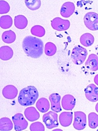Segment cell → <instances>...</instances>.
I'll return each mask as SVG.
<instances>
[{"label": "cell", "instance_id": "cell-1", "mask_svg": "<svg viewBox=\"0 0 98 131\" xmlns=\"http://www.w3.org/2000/svg\"><path fill=\"white\" fill-rule=\"evenodd\" d=\"M43 42L37 37L28 36L22 42V47L26 54L34 59L40 58L43 52Z\"/></svg>", "mask_w": 98, "mask_h": 131}, {"label": "cell", "instance_id": "cell-2", "mask_svg": "<svg viewBox=\"0 0 98 131\" xmlns=\"http://www.w3.org/2000/svg\"><path fill=\"white\" fill-rule=\"evenodd\" d=\"M38 96V92L36 87L33 86H29L20 91L18 100L22 106H31L35 103Z\"/></svg>", "mask_w": 98, "mask_h": 131}, {"label": "cell", "instance_id": "cell-3", "mask_svg": "<svg viewBox=\"0 0 98 131\" xmlns=\"http://www.w3.org/2000/svg\"><path fill=\"white\" fill-rule=\"evenodd\" d=\"M87 55V50L82 46L78 45L72 49L71 57L75 64L80 65L84 63Z\"/></svg>", "mask_w": 98, "mask_h": 131}, {"label": "cell", "instance_id": "cell-4", "mask_svg": "<svg viewBox=\"0 0 98 131\" xmlns=\"http://www.w3.org/2000/svg\"><path fill=\"white\" fill-rule=\"evenodd\" d=\"M84 23L85 26L90 30H98V14L95 12H90L86 13L84 16Z\"/></svg>", "mask_w": 98, "mask_h": 131}, {"label": "cell", "instance_id": "cell-5", "mask_svg": "<svg viewBox=\"0 0 98 131\" xmlns=\"http://www.w3.org/2000/svg\"><path fill=\"white\" fill-rule=\"evenodd\" d=\"M43 121L48 129H52L58 126V115L54 112L50 111L43 116Z\"/></svg>", "mask_w": 98, "mask_h": 131}, {"label": "cell", "instance_id": "cell-6", "mask_svg": "<svg viewBox=\"0 0 98 131\" xmlns=\"http://www.w3.org/2000/svg\"><path fill=\"white\" fill-rule=\"evenodd\" d=\"M73 126L77 130H82L87 125L86 115L82 112H75Z\"/></svg>", "mask_w": 98, "mask_h": 131}, {"label": "cell", "instance_id": "cell-7", "mask_svg": "<svg viewBox=\"0 0 98 131\" xmlns=\"http://www.w3.org/2000/svg\"><path fill=\"white\" fill-rule=\"evenodd\" d=\"M52 27L57 31H65L70 27V23L69 20H65L59 17L54 18L51 23Z\"/></svg>", "mask_w": 98, "mask_h": 131}, {"label": "cell", "instance_id": "cell-8", "mask_svg": "<svg viewBox=\"0 0 98 131\" xmlns=\"http://www.w3.org/2000/svg\"><path fill=\"white\" fill-rule=\"evenodd\" d=\"M15 131H21L25 130L28 127V122L24 117L23 115L18 113L12 117Z\"/></svg>", "mask_w": 98, "mask_h": 131}, {"label": "cell", "instance_id": "cell-9", "mask_svg": "<svg viewBox=\"0 0 98 131\" xmlns=\"http://www.w3.org/2000/svg\"><path fill=\"white\" fill-rule=\"evenodd\" d=\"M85 96L91 102L98 101V87L94 84L89 85L84 89Z\"/></svg>", "mask_w": 98, "mask_h": 131}, {"label": "cell", "instance_id": "cell-10", "mask_svg": "<svg viewBox=\"0 0 98 131\" xmlns=\"http://www.w3.org/2000/svg\"><path fill=\"white\" fill-rule=\"evenodd\" d=\"M50 102L51 103V109L53 112L55 113H59L62 111L60 106L61 96L58 93H52L49 97Z\"/></svg>", "mask_w": 98, "mask_h": 131}, {"label": "cell", "instance_id": "cell-11", "mask_svg": "<svg viewBox=\"0 0 98 131\" xmlns=\"http://www.w3.org/2000/svg\"><path fill=\"white\" fill-rule=\"evenodd\" d=\"M76 99L71 95L67 94L65 95L62 101V107L65 110L71 111L72 110L76 105Z\"/></svg>", "mask_w": 98, "mask_h": 131}, {"label": "cell", "instance_id": "cell-12", "mask_svg": "<svg viewBox=\"0 0 98 131\" xmlns=\"http://www.w3.org/2000/svg\"><path fill=\"white\" fill-rule=\"evenodd\" d=\"M75 11V6L72 2L65 3L60 9V15L64 17L68 18L72 15Z\"/></svg>", "mask_w": 98, "mask_h": 131}, {"label": "cell", "instance_id": "cell-13", "mask_svg": "<svg viewBox=\"0 0 98 131\" xmlns=\"http://www.w3.org/2000/svg\"><path fill=\"white\" fill-rule=\"evenodd\" d=\"M85 66L91 71H96L98 70V57L97 54L92 53L89 56Z\"/></svg>", "mask_w": 98, "mask_h": 131}, {"label": "cell", "instance_id": "cell-14", "mask_svg": "<svg viewBox=\"0 0 98 131\" xmlns=\"http://www.w3.org/2000/svg\"><path fill=\"white\" fill-rule=\"evenodd\" d=\"M2 93L4 97L8 99H13L18 95V90L14 86L9 85L3 88Z\"/></svg>", "mask_w": 98, "mask_h": 131}, {"label": "cell", "instance_id": "cell-15", "mask_svg": "<svg viewBox=\"0 0 98 131\" xmlns=\"http://www.w3.org/2000/svg\"><path fill=\"white\" fill-rule=\"evenodd\" d=\"M73 113L72 112H63L59 116V120L60 125L66 127L70 126L72 123Z\"/></svg>", "mask_w": 98, "mask_h": 131}, {"label": "cell", "instance_id": "cell-16", "mask_svg": "<svg viewBox=\"0 0 98 131\" xmlns=\"http://www.w3.org/2000/svg\"><path fill=\"white\" fill-rule=\"evenodd\" d=\"M24 115L26 118L30 122H34L38 119L40 114L34 107H29L24 111Z\"/></svg>", "mask_w": 98, "mask_h": 131}, {"label": "cell", "instance_id": "cell-17", "mask_svg": "<svg viewBox=\"0 0 98 131\" xmlns=\"http://www.w3.org/2000/svg\"><path fill=\"white\" fill-rule=\"evenodd\" d=\"M13 51L9 46H3L0 48V59L3 61H8L13 56Z\"/></svg>", "mask_w": 98, "mask_h": 131}, {"label": "cell", "instance_id": "cell-18", "mask_svg": "<svg viewBox=\"0 0 98 131\" xmlns=\"http://www.w3.org/2000/svg\"><path fill=\"white\" fill-rule=\"evenodd\" d=\"M36 106L39 112L45 113L49 110L50 104L48 100L46 98L43 97L38 100Z\"/></svg>", "mask_w": 98, "mask_h": 131}, {"label": "cell", "instance_id": "cell-19", "mask_svg": "<svg viewBox=\"0 0 98 131\" xmlns=\"http://www.w3.org/2000/svg\"><path fill=\"white\" fill-rule=\"evenodd\" d=\"M94 36L90 33H85L82 34L80 38V42L82 46L89 47L91 46L94 42Z\"/></svg>", "mask_w": 98, "mask_h": 131}, {"label": "cell", "instance_id": "cell-20", "mask_svg": "<svg viewBox=\"0 0 98 131\" xmlns=\"http://www.w3.org/2000/svg\"><path fill=\"white\" fill-rule=\"evenodd\" d=\"M14 24L18 29H23L27 27L28 20L24 16L19 15L15 17Z\"/></svg>", "mask_w": 98, "mask_h": 131}, {"label": "cell", "instance_id": "cell-21", "mask_svg": "<svg viewBox=\"0 0 98 131\" xmlns=\"http://www.w3.org/2000/svg\"><path fill=\"white\" fill-rule=\"evenodd\" d=\"M13 128V124L11 120L8 117H3L0 119V130L9 131Z\"/></svg>", "mask_w": 98, "mask_h": 131}, {"label": "cell", "instance_id": "cell-22", "mask_svg": "<svg viewBox=\"0 0 98 131\" xmlns=\"http://www.w3.org/2000/svg\"><path fill=\"white\" fill-rule=\"evenodd\" d=\"M3 41L7 43H12L14 42L16 39V34L11 30L6 31L2 34Z\"/></svg>", "mask_w": 98, "mask_h": 131}, {"label": "cell", "instance_id": "cell-23", "mask_svg": "<svg viewBox=\"0 0 98 131\" xmlns=\"http://www.w3.org/2000/svg\"><path fill=\"white\" fill-rule=\"evenodd\" d=\"M13 24V19L9 15H5L0 18V26L3 29L10 28Z\"/></svg>", "mask_w": 98, "mask_h": 131}, {"label": "cell", "instance_id": "cell-24", "mask_svg": "<svg viewBox=\"0 0 98 131\" xmlns=\"http://www.w3.org/2000/svg\"><path fill=\"white\" fill-rule=\"evenodd\" d=\"M89 126L92 129L98 127V115L95 113H91L88 115Z\"/></svg>", "mask_w": 98, "mask_h": 131}, {"label": "cell", "instance_id": "cell-25", "mask_svg": "<svg viewBox=\"0 0 98 131\" xmlns=\"http://www.w3.org/2000/svg\"><path fill=\"white\" fill-rule=\"evenodd\" d=\"M45 53L47 56H54L57 51L56 46L52 42H48L46 43L45 46Z\"/></svg>", "mask_w": 98, "mask_h": 131}, {"label": "cell", "instance_id": "cell-26", "mask_svg": "<svg viewBox=\"0 0 98 131\" xmlns=\"http://www.w3.org/2000/svg\"><path fill=\"white\" fill-rule=\"evenodd\" d=\"M25 3L29 9L36 10L40 7L41 2L40 0H26Z\"/></svg>", "mask_w": 98, "mask_h": 131}, {"label": "cell", "instance_id": "cell-27", "mask_svg": "<svg viewBox=\"0 0 98 131\" xmlns=\"http://www.w3.org/2000/svg\"><path fill=\"white\" fill-rule=\"evenodd\" d=\"M31 32L34 36L41 37L45 35V29L40 25H35L32 27Z\"/></svg>", "mask_w": 98, "mask_h": 131}, {"label": "cell", "instance_id": "cell-28", "mask_svg": "<svg viewBox=\"0 0 98 131\" xmlns=\"http://www.w3.org/2000/svg\"><path fill=\"white\" fill-rule=\"evenodd\" d=\"M30 130L31 131H44L45 128L41 122H37L33 123L30 125Z\"/></svg>", "mask_w": 98, "mask_h": 131}, {"label": "cell", "instance_id": "cell-29", "mask_svg": "<svg viewBox=\"0 0 98 131\" xmlns=\"http://www.w3.org/2000/svg\"><path fill=\"white\" fill-rule=\"evenodd\" d=\"M10 7L9 4L5 1H0V14H3L9 12Z\"/></svg>", "mask_w": 98, "mask_h": 131}, {"label": "cell", "instance_id": "cell-30", "mask_svg": "<svg viewBox=\"0 0 98 131\" xmlns=\"http://www.w3.org/2000/svg\"><path fill=\"white\" fill-rule=\"evenodd\" d=\"M94 82L96 84H97L98 86V74L95 76L94 78Z\"/></svg>", "mask_w": 98, "mask_h": 131}, {"label": "cell", "instance_id": "cell-31", "mask_svg": "<svg viewBox=\"0 0 98 131\" xmlns=\"http://www.w3.org/2000/svg\"><path fill=\"white\" fill-rule=\"evenodd\" d=\"M95 49H96V52L97 53V56L98 57V45L96 47Z\"/></svg>", "mask_w": 98, "mask_h": 131}, {"label": "cell", "instance_id": "cell-32", "mask_svg": "<svg viewBox=\"0 0 98 131\" xmlns=\"http://www.w3.org/2000/svg\"><path fill=\"white\" fill-rule=\"evenodd\" d=\"M95 109H96V112L98 113V103H97V104H96V107H95Z\"/></svg>", "mask_w": 98, "mask_h": 131}, {"label": "cell", "instance_id": "cell-33", "mask_svg": "<svg viewBox=\"0 0 98 131\" xmlns=\"http://www.w3.org/2000/svg\"><path fill=\"white\" fill-rule=\"evenodd\" d=\"M54 131H62V130L60 129H56V130H54Z\"/></svg>", "mask_w": 98, "mask_h": 131}, {"label": "cell", "instance_id": "cell-34", "mask_svg": "<svg viewBox=\"0 0 98 131\" xmlns=\"http://www.w3.org/2000/svg\"><path fill=\"white\" fill-rule=\"evenodd\" d=\"M97 131H98V130H97Z\"/></svg>", "mask_w": 98, "mask_h": 131}]
</instances>
